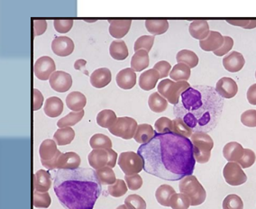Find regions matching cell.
<instances>
[{"label": "cell", "mask_w": 256, "mask_h": 209, "mask_svg": "<svg viewBox=\"0 0 256 209\" xmlns=\"http://www.w3.org/2000/svg\"><path fill=\"white\" fill-rule=\"evenodd\" d=\"M80 157L73 152L62 154L55 164V169H75L79 168Z\"/></svg>", "instance_id": "e0dca14e"}, {"label": "cell", "mask_w": 256, "mask_h": 209, "mask_svg": "<svg viewBox=\"0 0 256 209\" xmlns=\"http://www.w3.org/2000/svg\"><path fill=\"white\" fill-rule=\"evenodd\" d=\"M55 30L60 34H66L70 31L73 26V20L71 19H58L54 21Z\"/></svg>", "instance_id": "f5cc1de1"}, {"label": "cell", "mask_w": 256, "mask_h": 209, "mask_svg": "<svg viewBox=\"0 0 256 209\" xmlns=\"http://www.w3.org/2000/svg\"><path fill=\"white\" fill-rule=\"evenodd\" d=\"M193 150H194V157L196 161L204 164L207 163L211 157V151L214 148V141L210 135L207 133L195 132L193 133L192 137Z\"/></svg>", "instance_id": "5b68a950"}, {"label": "cell", "mask_w": 256, "mask_h": 209, "mask_svg": "<svg viewBox=\"0 0 256 209\" xmlns=\"http://www.w3.org/2000/svg\"><path fill=\"white\" fill-rule=\"evenodd\" d=\"M125 205L128 209H146V202L139 195H129L125 200Z\"/></svg>", "instance_id": "bcb514c9"}, {"label": "cell", "mask_w": 256, "mask_h": 209, "mask_svg": "<svg viewBox=\"0 0 256 209\" xmlns=\"http://www.w3.org/2000/svg\"><path fill=\"white\" fill-rule=\"evenodd\" d=\"M87 104V99L85 95L79 91H73L69 93L66 98V104L72 112L82 111Z\"/></svg>", "instance_id": "484cf974"}, {"label": "cell", "mask_w": 256, "mask_h": 209, "mask_svg": "<svg viewBox=\"0 0 256 209\" xmlns=\"http://www.w3.org/2000/svg\"><path fill=\"white\" fill-rule=\"evenodd\" d=\"M224 39H225L224 45L219 50L214 52V54L217 55V56H223V55L227 54L232 50V48L234 46V40L229 36H224Z\"/></svg>", "instance_id": "9f6ffc18"}, {"label": "cell", "mask_w": 256, "mask_h": 209, "mask_svg": "<svg viewBox=\"0 0 256 209\" xmlns=\"http://www.w3.org/2000/svg\"><path fill=\"white\" fill-rule=\"evenodd\" d=\"M154 128L156 130L157 134L173 133V120H171L168 117H161V118L156 120V122L154 124Z\"/></svg>", "instance_id": "7dc6e473"}, {"label": "cell", "mask_w": 256, "mask_h": 209, "mask_svg": "<svg viewBox=\"0 0 256 209\" xmlns=\"http://www.w3.org/2000/svg\"><path fill=\"white\" fill-rule=\"evenodd\" d=\"M161 79L157 70L154 69L146 70L140 75L139 78V87L143 90L149 91L156 87L158 80Z\"/></svg>", "instance_id": "cb8c5ba5"}, {"label": "cell", "mask_w": 256, "mask_h": 209, "mask_svg": "<svg viewBox=\"0 0 256 209\" xmlns=\"http://www.w3.org/2000/svg\"><path fill=\"white\" fill-rule=\"evenodd\" d=\"M224 100L210 86L196 85L184 91L173 106L176 118L183 120L195 132L208 133L217 127L221 118Z\"/></svg>", "instance_id": "7a4b0ae2"}, {"label": "cell", "mask_w": 256, "mask_h": 209, "mask_svg": "<svg viewBox=\"0 0 256 209\" xmlns=\"http://www.w3.org/2000/svg\"><path fill=\"white\" fill-rule=\"evenodd\" d=\"M246 60L243 54L238 52H232L223 59L224 68L231 73L240 71L244 68Z\"/></svg>", "instance_id": "9a60e30c"}, {"label": "cell", "mask_w": 256, "mask_h": 209, "mask_svg": "<svg viewBox=\"0 0 256 209\" xmlns=\"http://www.w3.org/2000/svg\"><path fill=\"white\" fill-rule=\"evenodd\" d=\"M223 176L230 186H240L247 181V174L237 162H227L223 169Z\"/></svg>", "instance_id": "30bf717a"}, {"label": "cell", "mask_w": 256, "mask_h": 209, "mask_svg": "<svg viewBox=\"0 0 256 209\" xmlns=\"http://www.w3.org/2000/svg\"><path fill=\"white\" fill-rule=\"evenodd\" d=\"M216 90L222 99H233L238 92V86L235 80L224 77L217 81Z\"/></svg>", "instance_id": "5bb4252c"}, {"label": "cell", "mask_w": 256, "mask_h": 209, "mask_svg": "<svg viewBox=\"0 0 256 209\" xmlns=\"http://www.w3.org/2000/svg\"><path fill=\"white\" fill-rule=\"evenodd\" d=\"M173 133L178 134V135H183L184 137H192L193 135V131L192 128H190L183 120L175 118L173 120Z\"/></svg>", "instance_id": "c3c4849f"}, {"label": "cell", "mask_w": 256, "mask_h": 209, "mask_svg": "<svg viewBox=\"0 0 256 209\" xmlns=\"http://www.w3.org/2000/svg\"><path fill=\"white\" fill-rule=\"evenodd\" d=\"M109 155L108 150H93L88 155L89 166L94 169H102L109 164Z\"/></svg>", "instance_id": "7402d4cb"}, {"label": "cell", "mask_w": 256, "mask_h": 209, "mask_svg": "<svg viewBox=\"0 0 256 209\" xmlns=\"http://www.w3.org/2000/svg\"><path fill=\"white\" fill-rule=\"evenodd\" d=\"M245 153V149L243 148L239 143L230 142L223 148V155L225 159L228 162H237L241 159Z\"/></svg>", "instance_id": "603a6c76"}, {"label": "cell", "mask_w": 256, "mask_h": 209, "mask_svg": "<svg viewBox=\"0 0 256 209\" xmlns=\"http://www.w3.org/2000/svg\"></svg>", "instance_id": "e7e4bbea"}, {"label": "cell", "mask_w": 256, "mask_h": 209, "mask_svg": "<svg viewBox=\"0 0 256 209\" xmlns=\"http://www.w3.org/2000/svg\"><path fill=\"white\" fill-rule=\"evenodd\" d=\"M97 176L99 178L100 183L102 185H113L116 183V181L118 180L116 178V174L114 172L112 168H110L109 166H106L102 169L96 170Z\"/></svg>", "instance_id": "ab89813d"}, {"label": "cell", "mask_w": 256, "mask_h": 209, "mask_svg": "<svg viewBox=\"0 0 256 209\" xmlns=\"http://www.w3.org/2000/svg\"><path fill=\"white\" fill-rule=\"evenodd\" d=\"M112 74L108 68H99L90 75V83L96 89H102L111 82Z\"/></svg>", "instance_id": "44dd1931"}, {"label": "cell", "mask_w": 256, "mask_h": 209, "mask_svg": "<svg viewBox=\"0 0 256 209\" xmlns=\"http://www.w3.org/2000/svg\"><path fill=\"white\" fill-rule=\"evenodd\" d=\"M117 209H128V208L126 205H121V206H119V208Z\"/></svg>", "instance_id": "be15d7a7"}, {"label": "cell", "mask_w": 256, "mask_h": 209, "mask_svg": "<svg viewBox=\"0 0 256 209\" xmlns=\"http://www.w3.org/2000/svg\"><path fill=\"white\" fill-rule=\"evenodd\" d=\"M247 100L251 104L256 105V83L252 85L247 93Z\"/></svg>", "instance_id": "91938a15"}, {"label": "cell", "mask_w": 256, "mask_h": 209, "mask_svg": "<svg viewBox=\"0 0 256 209\" xmlns=\"http://www.w3.org/2000/svg\"><path fill=\"white\" fill-rule=\"evenodd\" d=\"M224 36L216 31H210L205 40L199 41V46L205 52H216L224 45Z\"/></svg>", "instance_id": "2e32d148"}, {"label": "cell", "mask_w": 256, "mask_h": 209, "mask_svg": "<svg viewBox=\"0 0 256 209\" xmlns=\"http://www.w3.org/2000/svg\"><path fill=\"white\" fill-rule=\"evenodd\" d=\"M45 115L49 117H57L64 112V102L57 97H51L45 101Z\"/></svg>", "instance_id": "4316f807"}, {"label": "cell", "mask_w": 256, "mask_h": 209, "mask_svg": "<svg viewBox=\"0 0 256 209\" xmlns=\"http://www.w3.org/2000/svg\"><path fill=\"white\" fill-rule=\"evenodd\" d=\"M53 184L52 175L49 171L45 169H39L34 175V189L41 192L46 193L51 189Z\"/></svg>", "instance_id": "ffe728a7"}, {"label": "cell", "mask_w": 256, "mask_h": 209, "mask_svg": "<svg viewBox=\"0 0 256 209\" xmlns=\"http://www.w3.org/2000/svg\"><path fill=\"white\" fill-rule=\"evenodd\" d=\"M189 31L193 38L199 41L205 40L210 33L209 25L206 20L192 22L189 27Z\"/></svg>", "instance_id": "d4e9b609"}, {"label": "cell", "mask_w": 256, "mask_h": 209, "mask_svg": "<svg viewBox=\"0 0 256 209\" xmlns=\"http://www.w3.org/2000/svg\"><path fill=\"white\" fill-rule=\"evenodd\" d=\"M156 135V132L153 130V126L148 124H142L138 125L136 133L134 135L133 139L134 141L140 144V145H145L148 144L151 140Z\"/></svg>", "instance_id": "83f0119b"}, {"label": "cell", "mask_w": 256, "mask_h": 209, "mask_svg": "<svg viewBox=\"0 0 256 209\" xmlns=\"http://www.w3.org/2000/svg\"><path fill=\"white\" fill-rule=\"evenodd\" d=\"M192 87L188 81L175 82L172 80H163L158 84V92L167 100L170 104H177L184 91Z\"/></svg>", "instance_id": "8992f818"}, {"label": "cell", "mask_w": 256, "mask_h": 209, "mask_svg": "<svg viewBox=\"0 0 256 209\" xmlns=\"http://www.w3.org/2000/svg\"><path fill=\"white\" fill-rule=\"evenodd\" d=\"M47 29V22L42 19H35L34 20V35L35 37L38 35H42Z\"/></svg>", "instance_id": "6f0895ef"}, {"label": "cell", "mask_w": 256, "mask_h": 209, "mask_svg": "<svg viewBox=\"0 0 256 209\" xmlns=\"http://www.w3.org/2000/svg\"><path fill=\"white\" fill-rule=\"evenodd\" d=\"M109 53L115 60H124L128 58L129 52L124 41L116 40L113 41L109 46Z\"/></svg>", "instance_id": "f546056e"}, {"label": "cell", "mask_w": 256, "mask_h": 209, "mask_svg": "<svg viewBox=\"0 0 256 209\" xmlns=\"http://www.w3.org/2000/svg\"><path fill=\"white\" fill-rule=\"evenodd\" d=\"M149 52L146 51L140 50L135 52L131 59V68L136 72L145 70L149 66Z\"/></svg>", "instance_id": "f1b7e54d"}, {"label": "cell", "mask_w": 256, "mask_h": 209, "mask_svg": "<svg viewBox=\"0 0 256 209\" xmlns=\"http://www.w3.org/2000/svg\"><path fill=\"white\" fill-rule=\"evenodd\" d=\"M118 162L126 176L138 174L143 169V159L134 152H124L120 154Z\"/></svg>", "instance_id": "52a82bcc"}, {"label": "cell", "mask_w": 256, "mask_h": 209, "mask_svg": "<svg viewBox=\"0 0 256 209\" xmlns=\"http://www.w3.org/2000/svg\"><path fill=\"white\" fill-rule=\"evenodd\" d=\"M137 154L148 174L169 181L181 180L194 172L196 159L192 140L175 133L157 134Z\"/></svg>", "instance_id": "6da1fadb"}, {"label": "cell", "mask_w": 256, "mask_h": 209, "mask_svg": "<svg viewBox=\"0 0 256 209\" xmlns=\"http://www.w3.org/2000/svg\"><path fill=\"white\" fill-rule=\"evenodd\" d=\"M63 153L57 149V144L52 139H46L39 148L41 163L47 169H55V164Z\"/></svg>", "instance_id": "ba28073f"}, {"label": "cell", "mask_w": 256, "mask_h": 209, "mask_svg": "<svg viewBox=\"0 0 256 209\" xmlns=\"http://www.w3.org/2000/svg\"><path fill=\"white\" fill-rule=\"evenodd\" d=\"M242 124L247 127H256V110H247L241 115Z\"/></svg>", "instance_id": "816d5d0a"}, {"label": "cell", "mask_w": 256, "mask_h": 209, "mask_svg": "<svg viewBox=\"0 0 256 209\" xmlns=\"http://www.w3.org/2000/svg\"><path fill=\"white\" fill-rule=\"evenodd\" d=\"M54 189L65 209H93L102 184L93 169H57L54 175Z\"/></svg>", "instance_id": "3957f363"}, {"label": "cell", "mask_w": 256, "mask_h": 209, "mask_svg": "<svg viewBox=\"0 0 256 209\" xmlns=\"http://www.w3.org/2000/svg\"><path fill=\"white\" fill-rule=\"evenodd\" d=\"M118 117L113 110L104 109L100 111L97 115V124L103 128L109 129L114 123L117 121Z\"/></svg>", "instance_id": "d590c367"}, {"label": "cell", "mask_w": 256, "mask_h": 209, "mask_svg": "<svg viewBox=\"0 0 256 209\" xmlns=\"http://www.w3.org/2000/svg\"><path fill=\"white\" fill-rule=\"evenodd\" d=\"M178 63H184L188 65L191 69L197 67L198 64V57L197 55L190 50L180 51L176 56Z\"/></svg>", "instance_id": "8d00e7d4"}, {"label": "cell", "mask_w": 256, "mask_h": 209, "mask_svg": "<svg viewBox=\"0 0 256 209\" xmlns=\"http://www.w3.org/2000/svg\"><path fill=\"white\" fill-rule=\"evenodd\" d=\"M86 65H87V61L86 60L79 59V60L75 61L74 69L79 70V71H82L84 74L89 76V73L88 72V70H86Z\"/></svg>", "instance_id": "94428289"}, {"label": "cell", "mask_w": 256, "mask_h": 209, "mask_svg": "<svg viewBox=\"0 0 256 209\" xmlns=\"http://www.w3.org/2000/svg\"><path fill=\"white\" fill-rule=\"evenodd\" d=\"M109 22V34L114 38L120 39L128 34L132 25L130 19H110Z\"/></svg>", "instance_id": "ac0fdd59"}, {"label": "cell", "mask_w": 256, "mask_h": 209, "mask_svg": "<svg viewBox=\"0 0 256 209\" xmlns=\"http://www.w3.org/2000/svg\"><path fill=\"white\" fill-rule=\"evenodd\" d=\"M180 192L186 195L191 201L192 207L203 204L207 198V192L194 175L181 179L179 183Z\"/></svg>", "instance_id": "277c9868"}, {"label": "cell", "mask_w": 256, "mask_h": 209, "mask_svg": "<svg viewBox=\"0 0 256 209\" xmlns=\"http://www.w3.org/2000/svg\"><path fill=\"white\" fill-rule=\"evenodd\" d=\"M44 101H45V99H44L43 94L41 93V91L37 89H35L34 90V110L35 111L39 110L44 104Z\"/></svg>", "instance_id": "680465c9"}, {"label": "cell", "mask_w": 256, "mask_h": 209, "mask_svg": "<svg viewBox=\"0 0 256 209\" xmlns=\"http://www.w3.org/2000/svg\"><path fill=\"white\" fill-rule=\"evenodd\" d=\"M170 207L173 209H189L191 201L186 195L175 193L170 201Z\"/></svg>", "instance_id": "60d3db41"}, {"label": "cell", "mask_w": 256, "mask_h": 209, "mask_svg": "<svg viewBox=\"0 0 256 209\" xmlns=\"http://www.w3.org/2000/svg\"><path fill=\"white\" fill-rule=\"evenodd\" d=\"M125 180L128 185V189L131 190H137L143 186V179L139 174L130 175V176L125 175Z\"/></svg>", "instance_id": "f907efd6"}, {"label": "cell", "mask_w": 256, "mask_h": 209, "mask_svg": "<svg viewBox=\"0 0 256 209\" xmlns=\"http://www.w3.org/2000/svg\"><path fill=\"white\" fill-rule=\"evenodd\" d=\"M128 185L126 184V181L123 179H118L115 184L110 185L108 188L109 195L114 198L123 197L128 192Z\"/></svg>", "instance_id": "b9f144b4"}, {"label": "cell", "mask_w": 256, "mask_h": 209, "mask_svg": "<svg viewBox=\"0 0 256 209\" xmlns=\"http://www.w3.org/2000/svg\"><path fill=\"white\" fill-rule=\"evenodd\" d=\"M175 190L170 185H161L155 191V198L158 203L163 207H170V201L173 195L175 194Z\"/></svg>", "instance_id": "4dcf8cb0"}, {"label": "cell", "mask_w": 256, "mask_h": 209, "mask_svg": "<svg viewBox=\"0 0 256 209\" xmlns=\"http://www.w3.org/2000/svg\"><path fill=\"white\" fill-rule=\"evenodd\" d=\"M56 71V65L55 60L49 56L40 57L35 61L34 66L35 76L40 80H50L51 76Z\"/></svg>", "instance_id": "8fae6325"}, {"label": "cell", "mask_w": 256, "mask_h": 209, "mask_svg": "<svg viewBox=\"0 0 256 209\" xmlns=\"http://www.w3.org/2000/svg\"><path fill=\"white\" fill-rule=\"evenodd\" d=\"M153 43H154V36L143 35V36H140L137 40L135 41L133 49L135 52L144 50L149 52L153 47Z\"/></svg>", "instance_id": "ee69618b"}, {"label": "cell", "mask_w": 256, "mask_h": 209, "mask_svg": "<svg viewBox=\"0 0 256 209\" xmlns=\"http://www.w3.org/2000/svg\"><path fill=\"white\" fill-rule=\"evenodd\" d=\"M223 209H244L243 200L236 194L227 195L222 204Z\"/></svg>", "instance_id": "7bdbcfd3"}, {"label": "cell", "mask_w": 256, "mask_h": 209, "mask_svg": "<svg viewBox=\"0 0 256 209\" xmlns=\"http://www.w3.org/2000/svg\"><path fill=\"white\" fill-rule=\"evenodd\" d=\"M117 84L122 90H131L136 84V74L132 68L120 70L116 77Z\"/></svg>", "instance_id": "d6986e66"}, {"label": "cell", "mask_w": 256, "mask_h": 209, "mask_svg": "<svg viewBox=\"0 0 256 209\" xmlns=\"http://www.w3.org/2000/svg\"><path fill=\"white\" fill-rule=\"evenodd\" d=\"M145 27L152 35H163L169 29V22L164 19H148L145 21Z\"/></svg>", "instance_id": "d6a6232c"}, {"label": "cell", "mask_w": 256, "mask_h": 209, "mask_svg": "<svg viewBox=\"0 0 256 209\" xmlns=\"http://www.w3.org/2000/svg\"><path fill=\"white\" fill-rule=\"evenodd\" d=\"M90 147L93 150L112 149V141L103 134H96L89 140Z\"/></svg>", "instance_id": "74e56055"}, {"label": "cell", "mask_w": 256, "mask_h": 209, "mask_svg": "<svg viewBox=\"0 0 256 209\" xmlns=\"http://www.w3.org/2000/svg\"><path fill=\"white\" fill-rule=\"evenodd\" d=\"M52 203V199L49 193H41L35 190L34 191V207L37 209H48Z\"/></svg>", "instance_id": "f6af8a7d"}, {"label": "cell", "mask_w": 256, "mask_h": 209, "mask_svg": "<svg viewBox=\"0 0 256 209\" xmlns=\"http://www.w3.org/2000/svg\"><path fill=\"white\" fill-rule=\"evenodd\" d=\"M49 83L53 90L60 93H64L71 88L72 78L69 73L59 70L55 71V73L51 76Z\"/></svg>", "instance_id": "7c38bea8"}, {"label": "cell", "mask_w": 256, "mask_h": 209, "mask_svg": "<svg viewBox=\"0 0 256 209\" xmlns=\"http://www.w3.org/2000/svg\"><path fill=\"white\" fill-rule=\"evenodd\" d=\"M85 112L84 110L79 112H70L68 115H65L63 118L57 122V126L59 128H65V127H70L73 125H77L80 120L83 118Z\"/></svg>", "instance_id": "f35d334b"}, {"label": "cell", "mask_w": 256, "mask_h": 209, "mask_svg": "<svg viewBox=\"0 0 256 209\" xmlns=\"http://www.w3.org/2000/svg\"><path fill=\"white\" fill-rule=\"evenodd\" d=\"M153 69L157 70L161 79H165L171 72L172 65L170 64L166 60H161L153 66Z\"/></svg>", "instance_id": "11a10c76"}, {"label": "cell", "mask_w": 256, "mask_h": 209, "mask_svg": "<svg viewBox=\"0 0 256 209\" xmlns=\"http://www.w3.org/2000/svg\"><path fill=\"white\" fill-rule=\"evenodd\" d=\"M226 21L230 25L240 26L248 30L256 27V19H227Z\"/></svg>", "instance_id": "db71d44e"}, {"label": "cell", "mask_w": 256, "mask_h": 209, "mask_svg": "<svg viewBox=\"0 0 256 209\" xmlns=\"http://www.w3.org/2000/svg\"><path fill=\"white\" fill-rule=\"evenodd\" d=\"M137 127V122L132 117L124 116L119 117L109 130L112 135L117 137L130 140L134 137Z\"/></svg>", "instance_id": "9c48e42d"}, {"label": "cell", "mask_w": 256, "mask_h": 209, "mask_svg": "<svg viewBox=\"0 0 256 209\" xmlns=\"http://www.w3.org/2000/svg\"><path fill=\"white\" fill-rule=\"evenodd\" d=\"M256 159V155L253 150L245 149L244 155L238 161V164L240 165L243 169H248L255 164Z\"/></svg>", "instance_id": "681fc988"}, {"label": "cell", "mask_w": 256, "mask_h": 209, "mask_svg": "<svg viewBox=\"0 0 256 209\" xmlns=\"http://www.w3.org/2000/svg\"><path fill=\"white\" fill-rule=\"evenodd\" d=\"M75 138V131L71 127L59 128L55 132L54 139L55 143L59 146L68 145L73 141Z\"/></svg>", "instance_id": "e575fe53"}, {"label": "cell", "mask_w": 256, "mask_h": 209, "mask_svg": "<svg viewBox=\"0 0 256 209\" xmlns=\"http://www.w3.org/2000/svg\"><path fill=\"white\" fill-rule=\"evenodd\" d=\"M148 104L150 109L154 113H163L167 109L168 101L159 92H154L150 95Z\"/></svg>", "instance_id": "836d02e7"}, {"label": "cell", "mask_w": 256, "mask_h": 209, "mask_svg": "<svg viewBox=\"0 0 256 209\" xmlns=\"http://www.w3.org/2000/svg\"><path fill=\"white\" fill-rule=\"evenodd\" d=\"M191 68L184 63H177L170 72L171 79L175 82L187 81L191 78Z\"/></svg>", "instance_id": "1f68e13d"}, {"label": "cell", "mask_w": 256, "mask_h": 209, "mask_svg": "<svg viewBox=\"0 0 256 209\" xmlns=\"http://www.w3.org/2000/svg\"><path fill=\"white\" fill-rule=\"evenodd\" d=\"M73 41L67 36H57L52 42V50L60 57H66L73 52Z\"/></svg>", "instance_id": "4fadbf2b"}, {"label": "cell", "mask_w": 256, "mask_h": 209, "mask_svg": "<svg viewBox=\"0 0 256 209\" xmlns=\"http://www.w3.org/2000/svg\"><path fill=\"white\" fill-rule=\"evenodd\" d=\"M108 152H109V164H108V166L113 169L114 167L117 164V162H118L119 156H118V154L113 149L108 150Z\"/></svg>", "instance_id": "6125c7cd"}]
</instances>
